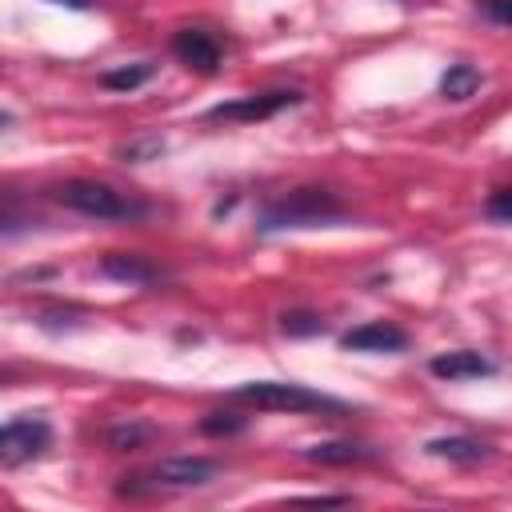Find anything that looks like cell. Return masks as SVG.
Masks as SVG:
<instances>
[{"mask_svg":"<svg viewBox=\"0 0 512 512\" xmlns=\"http://www.w3.org/2000/svg\"><path fill=\"white\" fill-rule=\"evenodd\" d=\"M152 440H156V428L152 424H140V420H124V424H112L104 432V444L112 452H136V448H144Z\"/></svg>","mask_w":512,"mask_h":512,"instance_id":"cell-13","label":"cell"},{"mask_svg":"<svg viewBox=\"0 0 512 512\" xmlns=\"http://www.w3.org/2000/svg\"><path fill=\"white\" fill-rule=\"evenodd\" d=\"M152 64L148 60H140V64H124V68H108V72H100V84L104 88H112V92H132V88H140L144 80H152Z\"/></svg>","mask_w":512,"mask_h":512,"instance_id":"cell-15","label":"cell"},{"mask_svg":"<svg viewBox=\"0 0 512 512\" xmlns=\"http://www.w3.org/2000/svg\"><path fill=\"white\" fill-rule=\"evenodd\" d=\"M372 456H376L372 448L352 444V440H328V444L304 448V460H312V464H336V468H344V464H364V460H372Z\"/></svg>","mask_w":512,"mask_h":512,"instance_id":"cell-12","label":"cell"},{"mask_svg":"<svg viewBox=\"0 0 512 512\" xmlns=\"http://www.w3.org/2000/svg\"><path fill=\"white\" fill-rule=\"evenodd\" d=\"M296 104H300V92H292V88H272V92H252V96L216 104V108H208V120H224V124H256V120H272L276 112L296 108Z\"/></svg>","mask_w":512,"mask_h":512,"instance_id":"cell-6","label":"cell"},{"mask_svg":"<svg viewBox=\"0 0 512 512\" xmlns=\"http://www.w3.org/2000/svg\"><path fill=\"white\" fill-rule=\"evenodd\" d=\"M484 212H488L492 220H500V224H512V188H496V192L488 196Z\"/></svg>","mask_w":512,"mask_h":512,"instance_id":"cell-18","label":"cell"},{"mask_svg":"<svg viewBox=\"0 0 512 512\" xmlns=\"http://www.w3.org/2000/svg\"><path fill=\"white\" fill-rule=\"evenodd\" d=\"M156 152H164V140H132V144H124L120 148V156L128 160V164H140V160H148V156H156Z\"/></svg>","mask_w":512,"mask_h":512,"instance_id":"cell-19","label":"cell"},{"mask_svg":"<svg viewBox=\"0 0 512 512\" xmlns=\"http://www.w3.org/2000/svg\"><path fill=\"white\" fill-rule=\"evenodd\" d=\"M200 432L204 436H236V432H244V416H236V412H208L200 420Z\"/></svg>","mask_w":512,"mask_h":512,"instance_id":"cell-17","label":"cell"},{"mask_svg":"<svg viewBox=\"0 0 512 512\" xmlns=\"http://www.w3.org/2000/svg\"><path fill=\"white\" fill-rule=\"evenodd\" d=\"M216 472H220V464L208 460V456H172V460H160L156 468H148V472H140V476H124V484H120L116 492H120V496L184 492V488H204Z\"/></svg>","mask_w":512,"mask_h":512,"instance_id":"cell-4","label":"cell"},{"mask_svg":"<svg viewBox=\"0 0 512 512\" xmlns=\"http://www.w3.org/2000/svg\"><path fill=\"white\" fill-rule=\"evenodd\" d=\"M232 400L252 404V408H268V412H324V416H352V404L316 392L308 384L296 380H248L232 392Z\"/></svg>","mask_w":512,"mask_h":512,"instance_id":"cell-1","label":"cell"},{"mask_svg":"<svg viewBox=\"0 0 512 512\" xmlns=\"http://www.w3.org/2000/svg\"><path fill=\"white\" fill-rule=\"evenodd\" d=\"M480 8L492 24H512V0H484Z\"/></svg>","mask_w":512,"mask_h":512,"instance_id":"cell-20","label":"cell"},{"mask_svg":"<svg viewBox=\"0 0 512 512\" xmlns=\"http://www.w3.org/2000/svg\"><path fill=\"white\" fill-rule=\"evenodd\" d=\"M428 456L448 460V464H480V460H488V444H480L472 436H436V440H428Z\"/></svg>","mask_w":512,"mask_h":512,"instance_id":"cell-11","label":"cell"},{"mask_svg":"<svg viewBox=\"0 0 512 512\" xmlns=\"http://www.w3.org/2000/svg\"><path fill=\"white\" fill-rule=\"evenodd\" d=\"M52 196L64 208L92 216V220H140V216H148L144 200H132L128 192H116L104 180H64L52 188Z\"/></svg>","mask_w":512,"mask_h":512,"instance_id":"cell-3","label":"cell"},{"mask_svg":"<svg viewBox=\"0 0 512 512\" xmlns=\"http://www.w3.org/2000/svg\"><path fill=\"white\" fill-rule=\"evenodd\" d=\"M48 444H52L48 420H40V416H12L4 424V432H0V464L4 468H20V464L44 456Z\"/></svg>","mask_w":512,"mask_h":512,"instance_id":"cell-5","label":"cell"},{"mask_svg":"<svg viewBox=\"0 0 512 512\" xmlns=\"http://www.w3.org/2000/svg\"><path fill=\"white\" fill-rule=\"evenodd\" d=\"M52 4H64V8H76V12H88L96 0H52Z\"/></svg>","mask_w":512,"mask_h":512,"instance_id":"cell-21","label":"cell"},{"mask_svg":"<svg viewBox=\"0 0 512 512\" xmlns=\"http://www.w3.org/2000/svg\"><path fill=\"white\" fill-rule=\"evenodd\" d=\"M100 272L112 276V280H120V284H144V288L168 280V272L160 264H152L148 256H136V252H108L100 260Z\"/></svg>","mask_w":512,"mask_h":512,"instance_id":"cell-10","label":"cell"},{"mask_svg":"<svg viewBox=\"0 0 512 512\" xmlns=\"http://www.w3.org/2000/svg\"><path fill=\"white\" fill-rule=\"evenodd\" d=\"M332 220H344V204L324 192V188H296L280 200H272L264 212H260V232H280V228H320V224H332Z\"/></svg>","mask_w":512,"mask_h":512,"instance_id":"cell-2","label":"cell"},{"mask_svg":"<svg viewBox=\"0 0 512 512\" xmlns=\"http://www.w3.org/2000/svg\"><path fill=\"white\" fill-rule=\"evenodd\" d=\"M172 52H176L180 64H188V68H196L204 76H212L220 68V56H224L220 40L212 32H204V28H180L172 36Z\"/></svg>","mask_w":512,"mask_h":512,"instance_id":"cell-7","label":"cell"},{"mask_svg":"<svg viewBox=\"0 0 512 512\" xmlns=\"http://www.w3.org/2000/svg\"><path fill=\"white\" fill-rule=\"evenodd\" d=\"M340 348H348V352H404L408 332L400 324H388V320H368V324L344 332Z\"/></svg>","mask_w":512,"mask_h":512,"instance_id":"cell-8","label":"cell"},{"mask_svg":"<svg viewBox=\"0 0 512 512\" xmlns=\"http://www.w3.org/2000/svg\"><path fill=\"white\" fill-rule=\"evenodd\" d=\"M432 376H440V380H484V376H496V364L484 356V352H476V348H452V352H440V356H432Z\"/></svg>","mask_w":512,"mask_h":512,"instance_id":"cell-9","label":"cell"},{"mask_svg":"<svg viewBox=\"0 0 512 512\" xmlns=\"http://www.w3.org/2000/svg\"><path fill=\"white\" fill-rule=\"evenodd\" d=\"M480 84H484V76H480L476 64H452V68L440 76V96H444V100H468Z\"/></svg>","mask_w":512,"mask_h":512,"instance_id":"cell-14","label":"cell"},{"mask_svg":"<svg viewBox=\"0 0 512 512\" xmlns=\"http://www.w3.org/2000/svg\"><path fill=\"white\" fill-rule=\"evenodd\" d=\"M280 332L284 336H320L324 332V320L316 316V312H284L280 316Z\"/></svg>","mask_w":512,"mask_h":512,"instance_id":"cell-16","label":"cell"}]
</instances>
